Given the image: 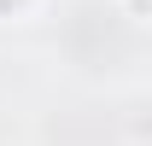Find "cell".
<instances>
[{
	"label": "cell",
	"instance_id": "cell-1",
	"mask_svg": "<svg viewBox=\"0 0 152 146\" xmlns=\"http://www.w3.org/2000/svg\"><path fill=\"white\" fill-rule=\"evenodd\" d=\"M123 12H129V23H146V0H123Z\"/></svg>",
	"mask_w": 152,
	"mask_h": 146
}]
</instances>
